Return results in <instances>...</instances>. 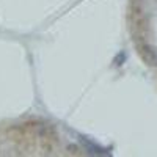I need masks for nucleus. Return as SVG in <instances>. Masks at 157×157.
I'll use <instances>...</instances> for the list:
<instances>
[{"instance_id":"obj_1","label":"nucleus","mask_w":157,"mask_h":157,"mask_svg":"<svg viewBox=\"0 0 157 157\" xmlns=\"http://www.w3.org/2000/svg\"><path fill=\"white\" fill-rule=\"evenodd\" d=\"M0 141H8L5 154H58V135L46 124L14 126L0 134Z\"/></svg>"}]
</instances>
